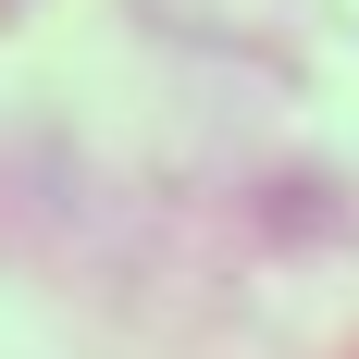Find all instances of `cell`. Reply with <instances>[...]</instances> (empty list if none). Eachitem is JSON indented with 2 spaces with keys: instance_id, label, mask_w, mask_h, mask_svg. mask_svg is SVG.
<instances>
[]
</instances>
